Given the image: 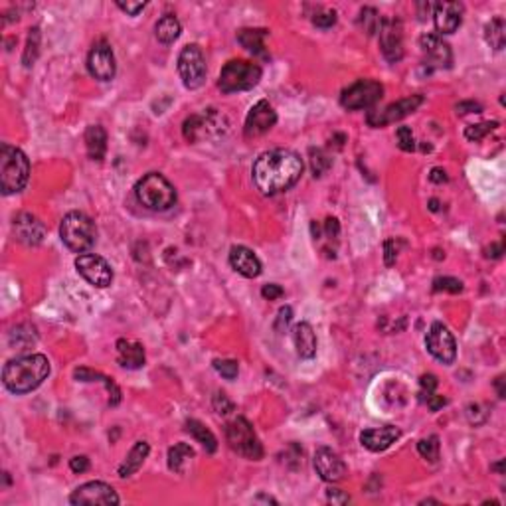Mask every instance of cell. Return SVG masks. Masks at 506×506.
<instances>
[{"label":"cell","instance_id":"ffe728a7","mask_svg":"<svg viewBox=\"0 0 506 506\" xmlns=\"http://www.w3.org/2000/svg\"><path fill=\"white\" fill-rule=\"evenodd\" d=\"M14 234L16 239L24 245H40L45 238V227L44 223L40 222L36 216H32L28 212H22L14 218Z\"/></svg>","mask_w":506,"mask_h":506},{"label":"cell","instance_id":"9c48e42d","mask_svg":"<svg viewBox=\"0 0 506 506\" xmlns=\"http://www.w3.org/2000/svg\"><path fill=\"white\" fill-rule=\"evenodd\" d=\"M384 95V88L382 83L374 81V79H358L356 83H352L350 88H346L341 95V105L348 111H356V109H368L376 105Z\"/></svg>","mask_w":506,"mask_h":506},{"label":"cell","instance_id":"52a82bcc","mask_svg":"<svg viewBox=\"0 0 506 506\" xmlns=\"http://www.w3.org/2000/svg\"><path fill=\"white\" fill-rule=\"evenodd\" d=\"M261 79V68L247 60H232L222 68L218 88L223 93L253 90Z\"/></svg>","mask_w":506,"mask_h":506},{"label":"cell","instance_id":"91938a15","mask_svg":"<svg viewBox=\"0 0 506 506\" xmlns=\"http://www.w3.org/2000/svg\"><path fill=\"white\" fill-rule=\"evenodd\" d=\"M429 210H432V212H437V210H439V200H435V198L429 200Z\"/></svg>","mask_w":506,"mask_h":506},{"label":"cell","instance_id":"7dc6e473","mask_svg":"<svg viewBox=\"0 0 506 506\" xmlns=\"http://www.w3.org/2000/svg\"><path fill=\"white\" fill-rule=\"evenodd\" d=\"M117 6H119L123 12H127L129 16H136L139 12H143L145 10V6H147V2H125V0H117Z\"/></svg>","mask_w":506,"mask_h":506},{"label":"cell","instance_id":"d6986e66","mask_svg":"<svg viewBox=\"0 0 506 506\" xmlns=\"http://www.w3.org/2000/svg\"><path fill=\"white\" fill-rule=\"evenodd\" d=\"M277 123V113L275 109L271 107L269 101L261 99L253 105L252 111L247 113V119H245V136H259V134H265Z\"/></svg>","mask_w":506,"mask_h":506},{"label":"cell","instance_id":"8fae6325","mask_svg":"<svg viewBox=\"0 0 506 506\" xmlns=\"http://www.w3.org/2000/svg\"><path fill=\"white\" fill-rule=\"evenodd\" d=\"M222 121H225L223 115L216 113L214 109H208L202 115H192V117H188V119L184 121V127H182L184 139L190 141V143H196L200 139L210 136L212 133L223 134L227 125H222Z\"/></svg>","mask_w":506,"mask_h":506},{"label":"cell","instance_id":"836d02e7","mask_svg":"<svg viewBox=\"0 0 506 506\" xmlns=\"http://www.w3.org/2000/svg\"><path fill=\"white\" fill-rule=\"evenodd\" d=\"M38 341V334H36V328L30 327V325H20L12 330L10 334V344L12 346H18V348H26Z\"/></svg>","mask_w":506,"mask_h":506},{"label":"cell","instance_id":"d4e9b609","mask_svg":"<svg viewBox=\"0 0 506 506\" xmlns=\"http://www.w3.org/2000/svg\"><path fill=\"white\" fill-rule=\"evenodd\" d=\"M293 341H295V350L298 358L311 360L316 354V334L309 323H297L293 328Z\"/></svg>","mask_w":506,"mask_h":506},{"label":"cell","instance_id":"9f6ffc18","mask_svg":"<svg viewBox=\"0 0 506 506\" xmlns=\"http://www.w3.org/2000/svg\"><path fill=\"white\" fill-rule=\"evenodd\" d=\"M429 180H432V182H435V184H443V182H447V180H449V176H447V172L443 170V168L435 166V168H432Z\"/></svg>","mask_w":506,"mask_h":506},{"label":"cell","instance_id":"c3c4849f","mask_svg":"<svg viewBox=\"0 0 506 506\" xmlns=\"http://www.w3.org/2000/svg\"><path fill=\"white\" fill-rule=\"evenodd\" d=\"M261 295L263 298H267V301H275V298H281L285 295L283 287L277 283H269V285H263V289H261Z\"/></svg>","mask_w":506,"mask_h":506},{"label":"cell","instance_id":"d6a6232c","mask_svg":"<svg viewBox=\"0 0 506 506\" xmlns=\"http://www.w3.org/2000/svg\"><path fill=\"white\" fill-rule=\"evenodd\" d=\"M40 38H42L40 28H38V26L30 28L28 42H26V50H24V56H22V63H24L26 68H32L36 58H38V52H40Z\"/></svg>","mask_w":506,"mask_h":506},{"label":"cell","instance_id":"e0dca14e","mask_svg":"<svg viewBox=\"0 0 506 506\" xmlns=\"http://www.w3.org/2000/svg\"><path fill=\"white\" fill-rule=\"evenodd\" d=\"M313 465L316 475L321 476L323 480H327V483H338L348 473V467L343 461V457L338 453H334L332 449H328V447H318L314 451Z\"/></svg>","mask_w":506,"mask_h":506},{"label":"cell","instance_id":"816d5d0a","mask_svg":"<svg viewBox=\"0 0 506 506\" xmlns=\"http://www.w3.org/2000/svg\"><path fill=\"white\" fill-rule=\"evenodd\" d=\"M70 469L74 471V473H85L88 469H90V459L85 457V455H77L74 459H70Z\"/></svg>","mask_w":506,"mask_h":506},{"label":"cell","instance_id":"f546056e","mask_svg":"<svg viewBox=\"0 0 506 506\" xmlns=\"http://www.w3.org/2000/svg\"><path fill=\"white\" fill-rule=\"evenodd\" d=\"M194 459V449L188 443H176L168 449V469L174 473H184L186 465Z\"/></svg>","mask_w":506,"mask_h":506},{"label":"cell","instance_id":"f6af8a7d","mask_svg":"<svg viewBox=\"0 0 506 506\" xmlns=\"http://www.w3.org/2000/svg\"><path fill=\"white\" fill-rule=\"evenodd\" d=\"M74 376L79 382H103V384L107 382V376H103L101 372H95L91 368H77Z\"/></svg>","mask_w":506,"mask_h":506},{"label":"cell","instance_id":"f5cc1de1","mask_svg":"<svg viewBox=\"0 0 506 506\" xmlns=\"http://www.w3.org/2000/svg\"><path fill=\"white\" fill-rule=\"evenodd\" d=\"M398 259V252H396V245H394V239H387L384 243V263L387 267H392Z\"/></svg>","mask_w":506,"mask_h":506},{"label":"cell","instance_id":"e575fe53","mask_svg":"<svg viewBox=\"0 0 506 506\" xmlns=\"http://www.w3.org/2000/svg\"><path fill=\"white\" fill-rule=\"evenodd\" d=\"M439 449H441V445H439V437L437 435H429V437H425V439H421L417 443L419 455L429 463L439 461Z\"/></svg>","mask_w":506,"mask_h":506},{"label":"cell","instance_id":"f35d334b","mask_svg":"<svg viewBox=\"0 0 506 506\" xmlns=\"http://www.w3.org/2000/svg\"><path fill=\"white\" fill-rule=\"evenodd\" d=\"M433 291H435V293H439V291H447V293H461L463 281L455 279V277H437V279H433Z\"/></svg>","mask_w":506,"mask_h":506},{"label":"cell","instance_id":"7a4b0ae2","mask_svg":"<svg viewBox=\"0 0 506 506\" xmlns=\"http://www.w3.org/2000/svg\"><path fill=\"white\" fill-rule=\"evenodd\" d=\"M50 376V362L44 354H26L12 358L2 370V382L16 396L28 394Z\"/></svg>","mask_w":506,"mask_h":506},{"label":"cell","instance_id":"ab89813d","mask_svg":"<svg viewBox=\"0 0 506 506\" xmlns=\"http://www.w3.org/2000/svg\"><path fill=\"white\" fill-rule=\"evenodd\" d=\"M214 368L225 380H236L239 374V366L236 360H214Z\"/></svg>","mask_w":506,"mask_h":506},{"label":"cell","instance_id":"11a10c76","mask_svg":"<svg viewBox=\"0 0 506 506\" xmlns=\"http://www.w3.org/2000/svg\"><path fill=\"white\" fill-rule=\"evenodd\" d=\"M425 403H427V407L432 409V412H437V409H441L443 405L447 403V400L443 398V396H437V394H432L427 400H425Z\"/></svg>","mask_w":506,"mask_h":506},{"label":"cell","instance_id":"6f0895ef","mask_svg":"<svg viewBox=\"0 0 506 506\" xmlns=\"http://www.w3.org/2000/svg\"><path fill=\"white\" fill-rule=\"evenodd\" d=\"M487 252H489L487 253V257H500L503 252H505V245H503V243H492Z\"/></svg>","mask_w":506,"mask_h":506},{"label":"cell","instance_id":"2e32d148","mask_svg":"<svg viewBox=\"0 0 506 506\" xmlns=\"http://www.w3.org/2000/svg\"><path fill=\"white\" fill-rule=\"evenodd\" d=\"M421 103H423V95H412V97H405V99H400L396 103L387 105L382 111H370L366 121L370 127H384V125L402 121L403 117L412 115Z\"/></svg>","mask_w":506,"mask_h":506},{"label":"cell","instance_id":"f907efd6","mask_svg":"<svg viewBox=\"0 0 506 506\" xmlns=\"http://www.w3.org/2000/svg\"><path fill=\"white\" fill-rule=\"evenodd\" d=\"M457 115H469V113H483V105L476 101H461L455 107Z\"/></svg>","mask_w":506,"mask_h":506},{"label":"cell","instance_id":"b9f144b4","mask_svg":"<svg viewBox=\"0 0 506 506\" xmlns=\"http://www.w3.org/2000/svg\"><path fill=\"white\" fill-rule=\"evenodd\" d=\"M419 386H421V392H419V400L425 402L432 394H435V387H437V378L433 374H423L419 378Z\"/></svg>","mask_w":506,"mask_h":506},{"label":"cell","instance_id":"603a6c76","mask_svg":"<svg viewBox=\"0 0 506 506\" xmlns=\"http://www.w3.org/2000/svg\"><path fill=\"white\" fill-rule=\"evenodd\" d=\"M400 435H402V432L396 425H386L380 429H364L360 433V443L368 451L380 453V451H386L392 443H396L400 439Z\"/></svg>","mask_w":506,"mask_h":506},{"label":"cell","instance_id":"60d3db41","mask_svg":"<svg viewBox=\"0 0 506 506\" xmlns=\"http://www.w3.org/2000/svg\"><path fill=\"white\" fill-rule=\"evenodd\" d=\"M396 139H398V147L405 152H412L416 150V139H414V133L409 127H400L396 131Z\"/></svg>","mask_w":506,"mask_h":506},{"label":"cell","instance_id":"7402d4cb","mask_svg":"<svg viewBox=\"0 0 506 506\" xmlns=\"http://www.w3.org/2000/svg\"><path fill=\"white\" fill-rule=\"evenodd\" d=\"M230 265L247 279H255L261 275V261L245 245H234L230 250Z\"/></svg>","mask_w":506,"mask_h":506},{"label":"cell","instance_id":"83f0119b","mask_svg":"<svg viewBox=\"0 0 506 506\" xmlns=\"http://www.w3.org/2000/svg\"><path fill=\"white\" fill-rule=\"evenodd\" d=\"M85 147L91 161H103L107 152V133L101 125H91L85 131Z\"/></svg>","mask_w":506,"mask_h":506},{"label":"cell","instance_id":"ac0fdd59","mask_svg":"<svg viewBox=\"0 0 506 506\" xmlns=\"http://www.w3.org/2000/svg\"><path fill=\"white\" fill-rule=\"evenodd\" d=\"M88 70L97 81H111L115 77L117 63H115L113 50L107 42L101 40L91 48L90 56H88Z\"/></svg>","mask_w":506,"mask_h":506},{"label":"cell","instance_id":"7c38bea8","mask_svg":"<svg viewBox=\"0 0 506 506\" xmlns=\"http://www.w3.org/2000/svg\"><path fill=\"white\" fill-rule=\"evenodd\" d=\"M70 503L74 506L119 505L121 498L111 485L101 483V480H91V483H85V485L77 487V489L72 492Z\"/></svg>","mask_w":506,"mask_h":506},{"label":"cell","instance_id":"4dcf8cb0","mask_svg":"<svg viewBox=\"0 0 506 506\" xmlns=\"http://www.w3.org/2000/svg\"><path fill=\"white\" fill-rule=\"evenodd\" d=\"M186 432L190 433L198 443H202V447H204L208 453H214V451L218 449V439L214 437V433L210 432L202 421H198V419H188V421H186Z\"/></svg>","mask_w":506,"mask_h":506},{"label":"cell","instance_id":"5bb4252c","mask_svg":"<svg viewBox=\"0 0 506 506\" xmlns=\"http://www.w3.org/2000/svg\"><path fill=\"white\" fill-rule=\"evenodd\" d=\"M380 48L389 63H398L403 58V28L398 18H382L380 22Z\"/></svg>","mask_w":506,"mask_h":506},{"label":"cell","instance_id":"8992f818","mask_svg":"<svg viewBox=\"0 0 506 506\" xmlns=\"http://www.w3.org/2000/svg\"><path fill=\"white\" fill-rule=\"evenodd\" d=\"M225 439L232 451L238 455L250 459V461H259L263 457V447L259 437L253 432V425L245 417H236L225 425Z\"/></svg>","mask_w":506,"mask_h":506},{"label":"cell","instance_id":"277c9868","mask_svg":"<svg viewBox=\"0 0 506 506\" xmlns=\"http://www.w3.org/2000/svg\"><path fill=\"white\" fill-rule=\"evenodd\" d=\"M134 196L141 206L152 212H164L176 204L174 186L159 172H149L134 184Z\"/></svg>","mask_w":506,"mask_h":506},{"label":"cell","instance_id":"44dd1931","mask_svg":"<svg viewBox=\"0 0 506 506\" xmlns=\"http://www.w3.org/2000/svg\"><path fill=\"white\" fill-rule=\"evenodd\" d=\"M463 6L461 2H437L433 4V20L435 28L441 34H453L461 26L463 22Z\"/></svg>","mask_w":506,"mask_h":506},{"label":"cell","instance_id":"681fc988","mask_svg":"<svg viewBox=\"0 0 506 506\" xmlns=\"http://www.w3.org/2000/svg\"><path fill=\"white\" fill-rule=\"evenodd\" d=\"M327 500L332 503V505H348L350 503V496L346 492L341 491V489H328Z\"/></svg>","mask_w":506,"mask_h":506},{"label":"cell","instance_id":"1f68e13d","mask_svg":"<svg viewBox=\"0 0 506 506\" xmlns=\"http://www.w3.org/2000/svg\"><path fill=\"white\" fill-rule=\"evenodd\" d=\"M485 40H487V44L491 45L492 50H503L505 48V42H506V24L505 20L500 18V16H496V18H492L491 22L485 26Z\"/></svg>","mask_w":506,"mask_h":506},{"label":"cell","instance_id":"ee69618b","mask_svg":"<svg viewBox=\"0 0 506 506\" xmlns=\"http://www.w3.org/2000/svg\"><path fill=\"white\" fill-rule=\"evenodd\" d=\"M214 409H216V414H220V416H227L230 412H234V403L227 400V396L223 394V392H218L216 396H214Z\"/></svg>","mask_w":506,"mask_h":506},{"label":"cell","instance_id":"680465c9","mask_svg":"<svg viewBox=\"0 0 506 506\" xmlns=\"http://www.w3.org/2000/svg\"><path fill=\"white\" fill-rule=\"evenodd\" d=\"M503 382H505V378L503 376H498L496 378V382H494V386L498 389V398H505V387H503Z\"/></svg>","mask_w":506,"mask_h":506},{"label":"cell","instance_id":"bcb514c9","mask_svg":"<svg viewBox=\"0 0 506 506\" xmlns=\"http://www.w3.org/2000/svg\"><path fill=\"white\" fill-rule=\"evenodd\" d=\"M291 321H293V309L291 307H283L281 311H279V316H277V321H275V330H279V332H285L287 327L291 325Z\"/></svg>","mask_w":506,"mask_h":506},{"label":"cell","instance_id":"484cf974","mask_svg":"<svg viewBox=\"0 0 506 506\" xmlns=\"http://www.w3.org/2000/svg\"><path fill=\"white\" fill-rule=\"evenodd\" d=\"M269 32L265 28H243L238 32V42L250 54L261 58V60H269V52L265 48V38Z\"/></svg>","mask_w":506,"mask_h":506},{"label":"cell","instance_id":"8d00e7d4","mask_svg":"<svg viewBox=\"0 0 506 506\" xmlns=\"http://www.w3.org/2000/svg\"><path fill=\"white\" fill-rule=\"evenodd\" d=\"M380 22H382V18L378 14V10L372 8V6H366V8L360 10V24H362V28H364V32L368 36H374L378 32Z\"/></svg>","mask_w":506,"mask_h":506},{"label":"cell","instance_id":"94428289","mask_svg":"<svg viewBox=\"0 0 506 506\" xmlns=\"http://www.w3.org/2000/svg\"><path fill=\"white\" fill-rule=\"evenodd\" d=\"M492 469H496L498 473H503V461L500 463H496V465H492Z\"/></svg>","mask_w":506,"mask_h":506},{"label":"cell","instance_id":"3957f363","mask_svg":"<svg viewBox=\"0 0 506 506\" xmlns=\"http://www.w3.org/2000/svg\"><path fill=\"white\" fill-rule=\"evenodd\" d=\"M30 179V161L20 149L12 145L0 147V188L2 194H16L24 190Z\"/></svg>","mask_w":506,"mask_h":506},{"label":"cell","instance_id":"6da1fadb","mask_svg":"<svg viewBox=\"0 0 506 506\" xmlns=\"http://www.w3.org/2000/svg\"><path fill=\"white\" fill-rule=\"evenodd\" d=\"M303 159L289 149H273L259 154L252 168L257 190L265 196H275L291 190L303 174Z\"/></svg>","mask_w":506,"mask_h":506},{"label":"cell","instance_id":"ba28073f","mask_svg":"<svg viewBox=\"0 0 506 506\" xmlns=\"http://www.w3.org/2000/svg\"><path fill=\"white\" fill-rule=\"evenodd\" d=\"M179 74L186 90H198L206 81V60L200 45L188 44L179 56Z\"/></svg>","mask_w":506,"mask_h":506},{"label":"cell","instance_id":"4fadbf2b","mask_svg":"<svg viewBox=\"0 0 506 506\" xmlns=\"http://www.w3.org/2000/svg\"><path fill=\"white\" fill-rule=\"evenodd\" d=\"M425 346L429 350L433 358H437L443 364H453L457 358V343L455 336L451 334V330L441 325V323H433L427 336H425Z\"/></svg>","mask_w":506,"mask_h":506},{"label":"cell","instance_id":"9a60e30c","mask_svg":"<svg viewBox=\"0 0 506 506\" xmlns=\"http://www.w3.org/2000/svg\"><path fill=\"white\" fill-rule=\"evenodd\" d=\"M419 45L421 52L425 56V65L429 70H447L453 63V54H451V45L447 44L445 40L439 34L427 32L419 38Z\"/></svg>","mask_w":506,"mask_h":506},{"label":"cell","instance_id":"74e56055","mask_svg":"<svg viewBox=\"0 0 506 506\" xmlns=\"http://www.w3.org/2000/svg\"><path fill=\"white\" fill-rule=\"evenodd\" d=\"M496 127H498V121H485V123H478V125H469L465 129V136L469 141H475L476 143V141L485 139L489 133H492Z\"/></svg>","mask_w":506,"mask_h":506},{"label":"cell","instance_id":"db71d44e","mask_svg":"<svg viewBox=\"0 0 506 506\" xmlns=\"http://www.w3.org/2000/svg\"><path fill=\"white\" fill-rule=\"evenodd\" d=\"M341 234V225H338V220L336 218H328L325 222V236L328 239H336Z\"/></svg>","mask_w":506,"mask_h":506},{"label":"cell","instance_id":"cb8c5ba5","mask_svg":"<svg viewBox=\"0 0 506 506\" xmlns=\"http://www.w3.org/2000/svg\"><path fill=\"white\" fill-rule=\"evenodd\" d=\"M117 362L127 370H139L145 366V348L143 344L119 338L117 341Z\"/></svg>","mask_w":506,"mask_h":506},{"label":"cell","instance_id":"f1b7e54d","mask_svg":"<svg viewBox=\"0 0 506 506\" xmlns=\"http://www.w3.org/2000/svg\"><path fill=\"white\" fill-rule=\"evenodd\" d=\"M180 32H182V26H180L179 18L174 14H164L163 18L156 22V26H154V34H156L159 42H163V44H172V42H176Z\"/></svg>","mask_w":506,"mask_h":506},{"label":"cell","instance_id":"4316f807","mask_svg":"<svg viewBox=\"0 0 506 506\" xmlns=\"http://www.w3.org/2000/svg\"><path fill=\"white\" fill-rule=\"evenodd\" d=\"M150 453V445L147 441H136L134 447L129 451V455L125 457V461L121 463L119 467V476L121 478H127V476L134 475L141 467L145 459L149 457Z\"/></svg>","mask_w":506,"mask_h":506},{"label":"cell","instance_id":"d590c367","mask_svg":"<svg viewBox=\"0 0 506 506\" xmlns=\"http://www.w3.org/2000/svg\"><path fill=\"white\" fill-rule=\"evenodd\" d=\"M309 154H311V170H313V174L316 179H321L328 168L332 166V159L323 149H311Z\"/></svg>","mask_w":506,"mask_h":506},{"label":"cell","instance_id":"7bdbcfd3","mask_svg":"<svg viewBox=\"0 0 506 506\" xmlns=\"http://www.w3.org/2000/svg\"><path fill=\"white\" fill-rule=\"evenodd\" d=\"M313 24L316 28H323V30H327V28H332L334 24H336V12L334 10H323V12H316L313 16Z\"/></svg>","mask_w":506,"mask_h":506},{"label":"cell","instance_id":"5b68a950","mask_svg":"<svg viewBox=\"0 0 506 506\" xmlns=\"http://www.w3.org/2000/svg\"><path fill=\"white\" fill-rule=\"evenodd\" d=\"M60 238L63 245L74 253H88L95 245L97 230L90 216L83 212H70L60 223Z\"/></svg>","mask_w":506,"mask_h":506},{"label":"cell","instance_id":"30bf717a","mask_svg":"<svg viewBox=\"0 0 506 506\" xmlns=\"http://www.w3.org/2000/svg\"><path fill=\"white\" fill-rule=\"evenodd\" d=\"M75 269L77 273L91 283L93 287L105 289L113 281V269L105 261L103 257L95 255V253H81L75 259Z\"/></svg>","mask_w":506,"mask_h":506}]
</instances>
